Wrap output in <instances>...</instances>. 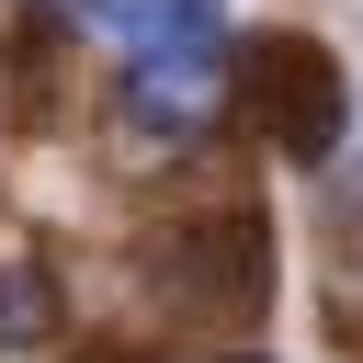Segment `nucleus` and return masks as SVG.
<instances>
[{
	"mask_svg": "<svg viewBox=\"0 0 363 363\" xmlns=\"http://www.w3.org/2000/svg\"><path fill=\"white\" fill-rule=\"evenodd\" d=\"M45 329H57V295H45V284L11 261V272H0V352H34Z\"/></svg>",
	"mask_w": 363,
	"mask_h": 363,
	"instance_id": "nucleus-3",
	"label": "nucleus"
},
{
	"mask_svg": "<svg viewBox=\"0 0 363 363\" xmlns=\"http://www.w3.org/2000/svg\"><path fill=\"white\" fill-rule=\"evenodd\" d=\"M216 102H227V45H159V57L125 68V113H136V136H204Z\"/></svg>",
	"mask_w": 363,
	"mask_h": 363,
	"instance_id": "nucleus-1",
	"label": "nucleus"
},
{
	"mask_svg": "<svg viewBox=\"0 0 363 363\" xmlns=\"http://www.w3.org/2000/svg\"><path fill=\"white\" fill-rule=\"evenodd\" d=\"M113 34H125V57H159V45H227V11H216V0H113Z\"/></svg>",
	"mask_w": 363,
	"mask_h": 363,
	"instance_id": "nucleus-2",
	"label": "nucleus"
}]
</instances>
